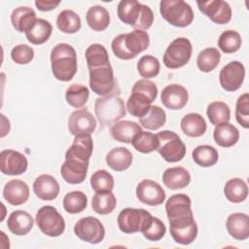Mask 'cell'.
Here are the masks:
<instances>
[{"mask_svg":"<svg viewBox=\"0 0 249 249\" xmlns=\"http://www.w3.org/2000/svg\"><path fill=\"white\" fill-rule=\"evenodd\" d=\"M32 216L23 210L12 212L8 218L7 226L10 231L16 235H25L33 228Z\"/></svg>","mask_w":249,"mask_h":249,"instance_id":"cell-25","label":"cell"},{"mask_svg":"<svg viewBox=\"0 0 249 249\" xmlns=\"http://www.w3.org/2000/svg\"><path fill=\"white\" fill-rule=\"evenodd\" d=\"M235 118L242 127H249V94L247 92L237 98L235 105Z\"/></svg>","mask_w":249,"mask_h":249,"instance_id":"cell-49","label":"cell"},{"mask_svg":"<svg viewBox=\"0 0 249 249\" xmlns=\"http://www.w3.org/2000/svg\"><path fill=\"white\" fill-rule=\"evenodd\" d=\"M36 13L29 7L16 8L11 14L13 27L18 32H26L36 20Z\"/></svg>","mask_w":249,"mask_h":249,"instance_id":"cell-31","label":"cell"},{"mask_svg":"<svg viewBox=\"0 0 249 249\" xmlns=\"http://www.w3.org/2000/svg\"><path fill=\"white\" fill-rule=\"evenodd\" d=\"M117 14L123 22L135 29L146 30L150 28L154 22V13L151 8L136 0L120 1Z\"/></svg>","mask_w":249,"mask_h":249,"instance_id":"cell-4","label":"cell"},{"mask_svg":"<svg viewBox=\"0 0 249 249\" xmlns=\"http://www.w3.org/2000/svg\"><path fill=\"white\" fill-rule=\"evenodd\" d=\"M11 57L18 64H27L34 57V50L28 45L19 44L13 48Z\"/></svg>","mask_w":249,"mask_h":249,"instance_id":"cell-50","label":"cell"},{"mask_svg":"<svg viewBox=\"0 0 249 249\" xmlns=\"http://www.w3.org/2000/svg\"><path fill=\"white\" fill-rule=\"evenodd\" d=\"M132 154L124 147H116L106 155L107 165L115 171H124L132 163Z\"/></svg>","mask_w":249,"mask_h":249,"instance_id":"cell-28","label":"cell"},{"mask_svg":"<svg viewBox=\"0 0 249 249\" xmlns=\"http://www.w3.org/2000/svg\"><path fill=\"white\" fill-rule=\"evenodd\" d=\"M96 127V121L86 108L78 109L68 118V130L73 135L91 134Z\"/></svg>","mask_w":249,"mask_h":249,"instance_id":"cell-18","label":"cell"},{"mask_svg":"<svg viewBox=\"0 0 249 249\" xmlns=\"http://www.w3.org/2000/svg\"><path fill=\"white\" fill-rule=\"evenodd\" d=\"M88 68L99 67L110 63L107 50L101 44H91L85 53Z\"/></svg>","mask_w":249,"mask_h":249,"instance_id":"cell-39","label":"cell"},{"mask_svg":"<svg viewBox=\"0 0 249 249\" xmlns=\"http://www.w3.org/2000/svg\"><path fill=\"white\" fill-rule=\"evenodd\" d=\"M158 88L156 84L148 79L137 81L132 89L131 94L126 102V109L133 117L141 118L149 110L151 104L157 98Z\"/></svg>","mask_w":249,"mask_h":249,"instance_id":"cell-5","label":"cell"},{"mask_svg":"<svg viewBox=\"0 0 249 249\" xmlns=\"http://www.w3.org/2000/svg\"><path fill=\"white\" fill-rule=\"evenodd\" d=\"M52 72L58 81L68 82L77 72V53L75 49L66 43L55 45L51 52Z\"/></svg>","mask_w":249,"mask_h":249,"instance_id":"cell-2","label":"cell"},{"mask_svg":"<svg viewBox=\"0 0 249 249\" xmlns=\"http://www.w3.org/2000/svg\"><path fill=\"white\" fill-rule=\"evenodd\" d=\"M116 204V196L112 192L95 193L91 200V207L93 211L100 215H107L113 212Z\"/></svg>","mask_w":249,"mask_h":249,"instance_id":"cell-36","label":"cell"},{"mask_svg":"<svg viewBox=\"0 0 249 249\" xmlns=\"http://www.w3.org/2000/svg\"><path fill=\"white\" fill-rule=\"evenodd\" d=\"M157 151L167 162H177L186 155V145L179 135L171 130H162L157 134Z\"/></svg>","mask_w":249,"mask_h":249,"instance_id":"cell-8","label":"cell"},{"mask_svg":"<svg viewBox=\"0 0 249 249\" xmlns=\"http://www.w3.org/2000/svg\"><path fill=\"white\" fill-rule=\"evenodd\" d=\"M3 196L12 205H20L29 198L28 185L19 179H13L6 183L3 189Z\"/></svg>","mask_w":249,"mask_h":249,"instance_id":"cell-23","label":"cell"},{"mask_svg":"<svg viewBox=\"0 0 249 249\" xmlns=\"http://www.w3.org/2000/svg\"><path fill=\"white\" fill-rule=\"evenodd\" d=\"M28 166L26 157L12 149L3 150L0 153V169L6 175H20L24 173Z\"/></svg>","mask_w":249,"mask_h":249,"instance_id":"cell-16","label":"cell"},{"mask_svg":"<svg viewBox=\"0 0 249 249\" xmlns=\"http://www.w3.org/2000/svg\"><path fill=\"white\" fill-rule=\"evenodd\" d=\"M204 118L197 113H189L181 120V129L189 137H199L206 131Z\"/></svg>","mask_w":249,"mask_h":249,"instance_id":"cell-30","label":"cell"},{"mask_svg":"<svg viewBox=\"0 0 249 249\" xmlns=\"http://www.w3.org/2000/svg\"><path fill=\"white\" fill-rule=\"evenodd\" d=\"M229 234L236 240H245L249 237V216L245 213H232L226 222Z\"/></svg>","mask_w":249,"mask_h":249,"instance_id":"cell-24","label":"cell"},{"mask_svg":"<svg viewBox=\"0 0 249 249\" xmlns=\"http://www.w3.org/2000/svg\"><path fill=\"white\" fill-rule=\"evenodd\" d=\"M241 37L235 30L224 31L218 39V47L225 53H233L241 47Z\"/></svg>","mask_w":249,"mask_h":249,"instance_id":"cell-46","label":"cell"},{"mask_svg":"<svg viewBox=\"0 0 249 249\" xmlns=\"http://www.w3.org/2000/svg\"><path fill=\"white\" fill-rule=\"evenodd\" d=\"M160 100L167 109L180 110L188 103L189 93L183 86L171 84L162 89L160 93Z\"/></svg>","mask_w":249,"mask_h":249,"instance_id":"cell-19","label":"cell"},{"mask_svg":"<svg viewBox=\"0 0 249 249\" xmlns=\"http://www.w3.org/2000/svg\"><path fill=\"white\" fill-rule=\"evenodd\" d=\"M89 96V89L81 84H72L65 92L67 103L74 108H82L88 101Z\"/></svg>","mask_w":249,"mask_h":249,"instance_id":"cell-41","label":"cell"},{"mask_svg":"<svg viewBox=\"0 0 249 249\" xmlns=\"http://www.w3.org/2000/svg\"><path fill=\"white\" fill-rule=\"evenodd\" d=\"M89 87L91 90L101 96L116 93L117 82L110 63L99 67L89 68Z\"/></svg>","mask_w":249,"mask_h":249,"instance_id":"cell-11","label":"cell"},{"mask_svg":"<svg viewBox=\"0 0 249 249\" xmlns=\"http://www.w3.org/2000/svg\"><path fill=\"white\" fill-rule=\"evenodd\" d=\"M224 194L227 199L231 202H242L248 196L247 184L240 178H231L227 181L224 187Z\"/></svg>","mask_w":249,"mask_h":249,"instance_id":"cell-34","label":"cell"},{"mask_svg":"<svg viewBox=\"0 0 249 249\" xmlns=\"http://www.w3.org/2000/svg\"><path fill=\"white\" fill-rule=\"evenodd\" d=\"M74 232L78 238L90 244L101 242L105 236V229L102 223L91 216L78 220L74 226Z\"/></svg>","mask_w":249,"mask_h":249,"instance_id":"cell-12","label":"cell"},{"mask_svg":"<svg viewBox=\"0 0 249 249\" xmlns=\"http://www.w3.org/2000/svg\"><path fill=\"white\" fill-rule=\"evenodd\" d=\"M140 231L149 241H159L164 236L166 228L161 220L151 215Z\"/></svg>","mask_w":249,"mask_h":249,"instance_id":"cell-44","label":"cell"},{"mask_svg":"<svg viewBox=\"0 0 249 249\" xmlns=\"http://www.w3.org/2000/svg\"><path fill=\"white\" fill-rule=\"evenodd\" d=\"M60 4V1H54V0H51V1H46V0H36L35 1V5L37 7L38 10L42 11V12H48V11H52L54 8H56L58 5Z\"/></svg>","mask_w":249,"mask_h":249,"instance_id":"cell-51","label":"cell"},{"mask_svg":"<svg viewBox=\"0 0 249 249\" xmlns=\"http://www.w3.org/2000/svg\"><path fill=\"white\" fill-rule=\"evenodd\" d=\"M207 117L213 125L228 123L231 119L230 107L223 101H213L207 106Z\"/></svg>","mask_w":249,"mask_h":249,"instance_id":"cell-42","label":"cell"},{"mask_svg":"<svg viewBox=\"0 0 249 249\" xmlns=\"http://www.w3.org/2000/svg\"><path fill=\"white\" fill-rule=\"evenodd\" d=\"M136 196L138 200L150 206L160 205L165 200V192L160 185L153 180L145 179L136 187Z\"/></svg>","mask_w":249,"mask_h":249,"instance_id":"cell-17","label":"cell"},{"mask_svg":"<svg viewBox=\"0 0 249 249\" xmlns=\"http://www.w3.org/2000/svg\"><path fill=\"white\" fill-rule=\"evenodd\" d=\"M151 213L142 208L127 207L123 209L117 219L119 229L124 233L140 231Z\"/></svg>","mask_w":249,"mask_h":249,"instance_id":"cell-13","label":"cell"},{"mask_svg":"<svg viewBox=\"0 0 249 249\" xmlns=\"http://www.w3.org/2000/svg\"><path fill=\"white\" fill-rule=\"evenodd\" d=\"M131 145L136 151L143 154H148L157 150L159 140L157 135L152 132L140 131L132 139Z\"/></svg>","mask_w":249,"mask_h":249,"instance_id":"cell-45","label":"cell"},{"mask_svg":"<svg viewBox=\"0 0 249 249\" xmlns=\"http://www.w3.org/2000/svg\"><path fill=\"white\" fill-rule=\"evenodd\" d=\"M162 182L168 189L179 190L190 184L191 175L183 166L169 167L162 174Z\"/></svg>","mask_w":249,"mask_h":249,"instance_id":"cell-26","label":"cell"},{"mask_svg":"<svg viewBox=\"0 0 249 249\" xmlns=\"http://www.w3.org/2000/svg\"><path fill=\"white\" fill-rule=\"evenodd\" d=\"M90 185L95 193L112 192L114 188V178L107 170L99 169L91 175Z\"/></svg>","mask_w":249,"mask_h":249,"instance_id":"cell-47","label":"cell"},{"mask_svg":"<svg viewBox=\"0 0 249 249\" xmlns=\"http://www.w3.org/2000/svg\"><path fill=\"white\" fill-rule=\"evenodd\" d=\"M192 158L197 165L209 167L218 161L219 155L214 147L210 145H199L194 149Z\"/></svg>","mask_w":249,"mask_h":249,"instance_id":"cell-38","label":"cell"},{"mask_svg":"<svg viewBox=\"0 0 249 249\" xmlns=\"http://www.w3.org/2000/svg\"><path fill=\"white\" fill-rule=\"evenodd\" d=\"M160 61L153 55H143L137 62V70L142 78L156 77L160 72Z\"/></svg>","mask_w":249,"mask_h":249,"instance_id":"cell-48","label":"cell"},{"mask_svg":"<svg viewBox=\"0 0 249 249\" xmlns=\"http://www.w3.org/2000/svg\"><path fill=\"white\" fill-rule=\"evenodd\" d=\"M199 11L217 24H226L231 19V8L223 0L196 2Z\"/></svg>","mask_w":249,"mask_h":249,"instance_id":"cell-15","label":"cell"},{"mask_svg":"<svg viewBox=\"0 0 249 249\" xmlns=\"http://www.w3.org/2000/svg\"><path fill=\"white\" fill-rule=\"evenodd\" d=\"M33 192L42 200H53L59 194V184L50 174H41L33 183Z\"/></svg>","mask_w":249,"mask_h":249,"instance_id":"cell-22","label":"cell"},{"mask_svg":"<svg viewBox=\"0 0 249 249\" xmlns=\"http://www.w3.org/2000/svg\"><path fill=\"white\" fill-rule=\"evenodd\" d=\"M245 77V67L244 65L237 61H231L226 64L220 71L219 81L221 87L227 91L237 90Z\"/></svg>","mask_w":249,"mask_h":249,"instance_id":"cell-14","label":"cell"},{"mask_svg":"<svg viewBox=\"0 0 249 249\" xmlns=\"http://www.w3.org/2000/svg\"><path fill=\"white\" fill-rule=\"evenodd\" d=\"M94 111L103 125L114 124L126 114L124 100L116 93L97 98L94 103Z\"/></svg>","mask_w":249,"mask_h":249,"instance_id":"cell-6","label":"cell"},{"mask_svg":"<svg viewBox=\"0 0 249 249\" xmlns=\"http://www.w3.org/2000/svg\"><path fill=\"white\" fill-rule=\"evenodd\" d=\"M88 168L89 161L65 159V161L60 166V174L65 182L76 185L85 181Z\"/></svg>","mask_w":249,"mask_h":249,"instance_id":"cell-20","label":"cell"},{"mask_svg":"<svg viewBox=\"0 0 249 249\" xmlns=\"http://www.w3.org/2000/svg\"><path fill=\"white\" fill-rule=\"evenodd\" d=\"M140 131H142L140 124L127 120L115 123L110 129L111 135L116 141L126 144L131 143L134 136Z\"/></svg>","mask_w":249,"mask_h":249,"instance_id":"cell-27","label":"cell"},{"mask_svg":"<svg viewBox=\"0 0 249 249\" xmlns=\"http://www.w3.org/2000/svg\"><path fill=\"white\" fill-rule=\"evenodd\" d=\"M52 24L44 19L37 18L32 26L25 32L26 39L33 45H41L47 42L52 35Z\"/></svg>","mask_w":249,"mask_h":249,"instance_id":"cell-32","label":"cell"},{"mask_svg":"<svg viewBox=\"0 0 249 249\" xmlns=\"http://www.w3.org/2000/svg\"><path fill=\"white\" fill-rule=\"evenodd\" d=\"M191 205V198L185 194H175L165 203L170 234L175 242L183 245L191 244L197 235V225Z\"/></svg>","mask_w":249,"mask_h":249,"instance_id":"cell-1","label":"cell"},{"mask_svg":"<svg viewBox=\"0 0 249 249\" xmlns=\"http://www.w3.org/2000/svg\"><path fill=\"white\" fill-rule=\"evenodd\" d=\"M221 60V53L216 48H206L202 50L196 59V64L201 72L208 73L214 70Z\"/></svg>","mask_w":249,"mask_h":249,"instance_id":"cell-40","label":"cell"},{"mask_svg":"<svg viewBox=\"0 0 249 249\" xmlns=\"http://www.w3.org/2000/svg\"><path fill=\"white\" fill-rule=\"evenodd\" d=\"M56 25L61 32L74 34L81 28V18L74 11L63 10L57 16Z\"/></svg>","mask_w":249,"mask_h":249,"instance_id":"cell-37","label":"cell"},{"mask_svg":"<svg viewBox=\"0 0 249 249\" xmlns=\"http://www.w3.org/2000/svg\"><path fill=\"white\" fill-rule=\"evenodd\" d=\"M150 44L149 35L146 31L134 29L129 33L120 34L112 41L111 47L114 54L124 60L137 56L147 50Z\"/></svg>","mask_w":249,"mask_h":249,"instance_id":"cell-3","label":"cell"},{"mask_svg":"<svg viewBox=\"0 0 249 249\" xmlns=\"http://www.w3.org/2000/svg\"><path fill=\"white\" fill-rule=\"evenodd\" d=\"M213 138L217 145L224 148H229L237 143L239 139V131L229 122L223 123L216 125L213 131Z\"/></svg>","mask_w":249,"mask_h":249,"instance_id":"cell-29","label":"cell"},{"mask_svg":"<svg viewBox=\"0 0 249 249\" xmlns=\"http://www.w3.org/2000/svg\"><path fill=\"white\" fill-rule=\"evenodd\" d=\"M160 12L168 23L176 27L189 26L194 19L192 7L183 0H161Z\"/></svg>","mask_w":249,"mask_h":249,"instance_id":"cell-7","label":"cell"},{"mask_svg":"<svg viewBox=\"0 0 249 249\" xmlns=\"http://www.w3.org/2000/svg\"><path fill=\"white\" fill-rule=\"evenodd\" d=\"M35 221L40 231L51 237L61 235L65 230V221L60 213L52 205L41 207L35 216Z\"/></svg>","mask_w":249,"mask_h":249,"instance_id":"cell-9","label":"cell"},{"mask_svg":"<svg viewBox=\"0 0 249 249\" xmlns=\"http://www.w3.org/2000/svg\"><path fill=\"white\" fill-rule=\"evenodd\" d=\"M63 208L67 213L77 214L82 212L88 205V197L81 191L69 192L63 197Z\"/></svg>","mask_w":249,"mask_h":249,"instance_id":"cell-43","label":"cell"},{"mask_svg":"<svg viewBox=\"0 0 249 249\" xmlns=\"http://www.w3.org/2000/svg\"><path fill=\"white\" fill-rule=\"evenodd\" d=\"M93 150V143L90 134L75 135L72 145L65 153V159H75L82 161H89Z\"/></svg>","mask_w":249,"mask_h":249,"instance_id":"cell-21","label":"cell"},{"mask_svg":"<svg viewBox=\"0 0 249 249\" xmlns=\"http://www.w3.org/2000/svg\"><path fill=\"white\" fill-rule=\"evenodd\" d=\"M192 53L193 47L190 40L185 37H178L168 45L162 60L167 68L177 69L190 61Z\"/></svg>","mask_w":249,"mask_h":249,"instance_id":"cell-10","label":"cell"},{"mask_svg":"<svg viewBox=\"0 0 249 249\" xmlns=\"http://www.w3.org/2000/svg\"><path fill=\"white\" fill-rule=\"evenodd\" d=\"M166 122V114L164 110L158 105H151L148 112L139 118V124L149 130H157Z\"/></svg>","mask_w":249,"mask_h":249,"instance_id":"cell-35","label":"cell"},{"mask_svg":"<svg viewBox=\"0 0 249 249\" xmlns=\"http://www.w3.org/2000/svg\"><path fill=\"white\" fill-rule=\"evenodd\" d=\"M86 19L87 23L92 30L103 31L110 23V15L106 8L100 5H95L89 8Z\"/></svg>","mask_w":249,"mask_h":249,"instance_id":"cell-33","label":"cell"}]
</instances>
